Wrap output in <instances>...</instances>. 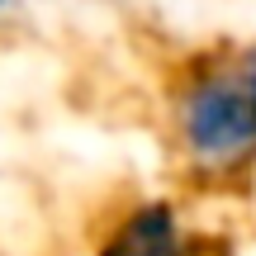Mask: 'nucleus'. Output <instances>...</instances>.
Listing matches in <instances>:
<instances>
[{
  "mask_svg": "<svg viewBox=\"0 0 256 256\" xmlns=\"http://www.w3.org/2000/svg\"><path fill=\"white\" fill-rule=\"evenodd\" d=\"M171 142L194 185L232 190L256 176V43L204 52L180 72Z\"/></svg>",
  "mask_w": 256,
  "mask_h": 256,
  "instance_id": "f257e3e1",
  "label": "nucleus"
},
{
  "mask_svg": "<svg viewBox=\"0 0 256 256\" xmlns=\"http://www.w3.org/2000/svg\"><path fill=\"white\" fill-rule=\"evenodd\" d=\"M90 256H214V247L180 200L138 194L100 223Z\"/></svg>",
  "mask_w": 256,
  "mask_h": 256,
  "instance_id": "f03ea898",
  "label": "nucleus"
},
{
  "mask_svg": "<svg viewBox=\"0 0 256 256\" xmlns=\"http://www.w3.org/2000/svg\"><path fill=\"white\" fill-rule=\"evenodd\" d=\"M10 5H19V0H0V14H5V10H10Z\"/></svg>",
  "mask_w": 256,
  "mask_h": 256,
  "instance_id": "7ed1b4c3",
  "label": "nucleus"
}]
</instances>
